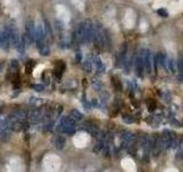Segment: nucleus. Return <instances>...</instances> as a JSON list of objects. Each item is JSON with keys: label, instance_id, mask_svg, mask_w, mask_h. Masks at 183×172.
Masks as SVG:
<instances>
[{"label": "nucleus", "instance_id": "nucleus-5", "mask_svg": "<svg viewBox=\"0 0 183 172\" xmlns=\"http://www.w3.org/2000/svg\"><path fill=\"white\" fill-rule=\"evenodd\" d=\"M34 30H36V25L33 23L32 20H28L25 23V37L26 39L30 41H34Z\"/></svg>", "mask_w": 183, "mask_h": 172}, {"label": "nucleus", "instance_id": "nucleus-16", "mask_svg": "<svg viewBox=\"0 0 183 172\" xmlns=\"http://www.w3.org/2000/svg\"><path fill=\"white\" fill-rule=\"evenodd\" d=\"M70 117H71L73 121H76V122L83 121V118H84L83 114H81L79 110H77V109H72V110L70 111Z\"/></svg>", "mask_w": 183, "mask_h": 172}, {"label": "nucleus", "instance_id": "nucleus-22", "mask_svg": "<svg viewBox=\"0 0 183 172\" xmlns=\"http://www.w3.org/2000/svg\"><path fill=\"white\" fill-rule=\"evenodd\" d=\"M32 88L34 91H37V92H42L44 91V85L42 84H34V85H32Z\"/></svg>", "mask_w": 183, "mask_h": 172}, {"label": "nucleus", "instance_id": "nucleus-12", "mask_svg": "<svg viewBox=\"0 0 183 172\" xmlns=\"http://www.w3.org/2000/svg\"><path fill=\"white\" fill-rule=\"evenodd\" d=\"M37 46H38V49H39V52H40V54L42 55V56H47V55H49V52H50V49H49V47L44 43V41H39V43H37Z\"/></svg>", "mask_w": 183, "mask_h": 172}, {"label": "nucleus", "instance_id": "nucleus-8", "mask_svg": "<svg viewBox=\"0 0 183 172\" xmlns=\"http://www.w3.org/2000/svg\"><path fill=\"white\" fill-rule=\"evenodd\" d=\"M75 35H76L77 40H78L80 44H87V43H86V32H85V28H84L83 22L77 25V29H76V33H75Z\"/></svg>", "mask_w": 183, "mask_h": 172}, {"label": "nucleus", "instance_id": "nucleus-11", "mask_svg": "<svg viewBox=\"0 0 183 172\" xmlns=\"http://www.w3.org/2000/svg\"><path fill=\"white\" fill-rule=\"evenodd\" d=\"M126 52H127V45H122L119 53L117 54V66H120L124 61H125V56H126Z\"/></svg>", "mask_w": 183, "mask_h": 172}, {"label": "nucleus", "instance_id": "nucleus-1", "mask_svg": "<svg viewBox=\"0 0 183 172\" xmlns=\"http://www.w3.org/2000/svg\"><path fill=\"white\" fill-rule=\"evenodd\" d=\"M60 131L64 134H72L76 132V121H73L70 116L62 117L60 122Z\"/></svg>", "mask_w": 183, "mask_h": 172}, {"label": "nucleus", "instance_id": "nucleus-6", "mask_svg": "<svg viewBox=\"0 0 183 172\" xmlns=\"http://www.w3.org/2000/svg\"><path fill=\"white\" fill-rule=\"evenodd\" d=\"M30 126V123L24 121V119H17L15 122L11 123V127L10 130L15 131V132H21V131H24V130H28Z\"/></svg>", "mask_w": 183, "mask_h": 172}, {"label": "nucleus", "instance_id": "nucleus-2", "mask_svg": "<svg viewBox=\"0 0 183 172\" xmlns=\"http://www.w3.org/2000/svg\"><path fill=\"white\" fill-rule=\"evenodd\" d=\"M7 32H8V38H9V45L10 47H17L18 43L21 41V36L15 25H6Z\"/></svg>", "mask_w": 183, "mask_h": 172}, {"label": "nucleus", "instance_id": "nucleus-15", "mask_svg": "<svg viewBox=\"0 0 183 172\" xmlns=\"http://www.w3.org/2000/svg\"><path fill=\"white\" fill-rule=\"evenodd\" d=\"M94 64H95V67H96V70H97V72H103L104 70H105V67H104V64H103V62H102V60L98 58V56H96V58H94Z\"/></svg>", "mask_w": 183, "mask_h": 172}, {"label": "nucleus", "instance_id": "nucleus-18", "mask_svg": "<svg viewBox=\"0 0 183 172\" xmlns=\"http://www.w3.org/2000/svg\"><path fill=\"white\" fill-rule=\"evenodd\" d=\"M156 60H157V63H158V64H160V66H163V67H165V66H166L167 59H166L165 54H163V53H158V54L156 55Z\"/></svg>", "mask_w": 183, "mask_h": 172}, {"label": "nucleus", "instance_id": "nucleus-21", "mask_svg": "<svg viewBox=\"0 0 183 172\" xmlns=\"http://www.w3.org/2000/svg\"><path fill=\"white\" fill-rule=\"evenodd\" d=\"M147 104H148V109H149L150 111H151V110H155V108H156V102H155V101H152V100H148Z\"/></svg>", "mask_w": 183, "mask_h": 172}, {"label": "nucleus", "instance_id": "nucleus-26", "mask_svg": "<svg viewBox=\"0 0 183 172\" xmlns=\"http://www.w3.org/2000/svg\"><path fill=\"white\" fill-rule=\"evenodd\" d=\"M10 67H11V68H17V67H18V63H17V61H16V60L11 61V63H10Z\"/></svg>", "mask_w": 183, "mask_h": 172}, {"label": "nucleus", "instance_id": "nucleus-10", "mask_svg": "<svg viewBox=\"0 0 183 172\" xmlns=\"http://www.w3.org/2000/svg\"><path fill=\"white\" fill-rule=\"evenodd\" d=\"M0 47L3 49H8L10 47L9 45V38H8V32L6 26L0 31Z\"/></svg>", "mask_w": 183, "mask_h": 172}, {"label": "nucleus", "instance_id": "nucleus-23", "mask_svg": "<svg viewBox=\"0 0 183 172\" xmlns=\"http://www.w3.org/2000/svg\"><path fill=\"white\" fill-rule=\"evenodd\" d=\"M157 13H158V15H160V16H163V17H167V16H168V13H167L165 9H163V8L158 9Z\"/></svg>", "mask_w": 183, "mask_h": 172}, {"label": "nucleus", "instance_id": "nucleus-9", "mask_svg": "<svg viewBox=\"0 0 183 172\" xmlns=\"http://www.w3.org/2000/svg\"><path fill=\"white\" fill-rule=\"evenodd\" d=\"M44 117V114H42V110L41 109H34V110H31L29 114H28V118L31 123H38Z\"/></svg>", "mask_w": 183, "mask_h": 172}, {"label": "nucleus", "instance_id": "nucleus-3", "mask_svg": "<svg viewBox=\"0 0 183 172\" xmlns=\"http://www.w3.org/2000/svg\"><path fill=\"white\" fill-rule=\"evenodd\" d=\"M134 67H135V71H136V75L139 77H143L144 75V62H143V58H142V54L139 53L135 58V62H134Z\"/></svg>", "mask_w": 183, "mask_h": 172}, {"label": "nucleus", "instance_id": "nucleus-20", "mask_svg": "<svg viewBox=\"0 0 183 172\" xmlns=\"http://www.w3.org/2000/svg\"><path fill=\"white\" fill-rule=\"evenodd\" d=\"M122 121H124L125 123H127V124H132V123H134V117H133V116H129V115H125V116L122 117Z\"/></svg>", "mask_w": 183, "mask_h": 172}, {"label": "nucleus", "instance_id": "nucleus-19", "mask_svg": "<svg viewBox=\"0 0 183 172\" xmlns=\"http://www.w3.org/2000/svg\"><path fill=\"white\" fill-rule=\"evenodd\" d=\"M92 68H93V62L89 58H87L84 62H83V69L87 72H91L92 71Z\"/></svg>", "mask_w": 183, "mask_h": 172}, {"label": "nucleus", "instance_id": "nucleus-17", "mask_svg": "<svg viewBox=\"0 0 183 172\" xmlns=\"http://www.w3.org/2000/svg\"><path fill=\"white\" fill-rule=\"evenodd\" d=\"M178 70H179V82H183V56L178 60Z\"/></svg>", "mask_w": 183, "mask_h": 172}, {"label": "nucleus", "instance_id": "nucleus-7", "mask_svg": "<svg viewBox=\"0 0 183 172\" xmlns=\"http://www.w3.org/2000/svg\"><path fill=\"white\" fill-rule=\"evenodd\" d=\"M46 37V30L45 26L41 23H38L36 25V30H34V41L39 43V41H44Z\"/></svg>", "mask_w": 183, "mask_h": 172}, {"label": "nucleus", "instance_id": "nucleus-13", "mask_svg": "<svg viewBox=\"0 0 183 172\" xmlns=\"http://www.w3.org/2000/svg\"><path fill=\"white\" fill-rule=\"evenodd\" d=\"M11 123H13V122H11L9 118H0V130H1V131L10 130Z\"/></svg>", "mask_w": 183, "mask_h": 172}, {"label": "nucleus", "instance_id": "nucleus-14", "mask_svg": "<svg viewBox=\"0 0 183 172\" xmlns=\"http://www.w3.org/2000/svg\"><path fill=\"white\" fill-rule=\"evenodd\" d=\"M65 142L67 141H65V138L63 135H57L55 138V147L57 149H63L65 146Z\"/></svg>", "mask_w": 183, "mask_h": 172}, {"label": "nucleus", "instance_id": "nucleus-4", "mask_svg": "<svg viewBox=\"0 0 183 172\" xmlns=\"http://www.w3.org/2000/svg\"><path fill=\"white\" fill-rule=\"evenodd\" d=\"M140 53L142 54V58H143L144 68L150 74L151 72V68H152V55H151V53L148 49H141Z\"/></svg>", "mask_w": 183, "mask_h": 172}, {"label": "nucleus", "instance_id": "nucleus-24", "mask_svg": "<svg viewBox=\"0 0 183 172\" xmlns=\"http://www.w3.org/2000/svg\"><path fill=\"white\" fill-rule=\"evenodd\" d=\"M112 82H113L114 87H116L118 91H120V89H121V85H120V83H119V81H118L117 78H112Z\"/></svg>", "mask_w": 183, "mask_h": 172}, {"label": "nucleus", "instance_id": "nucleus-25", "mask_svg": "<svg viewBox=\"0 0 183 172\" xmlns=\"http://www.w3.org/2000/svg\"><path fill=\"white\" fill-rule=\"evenodd\" d=\"M75 60H76V62H81V53H80V52H78V53H76V56H75Z\"/></svg>", "mask_w": 183, "mask_h": 172}]
</instances>
